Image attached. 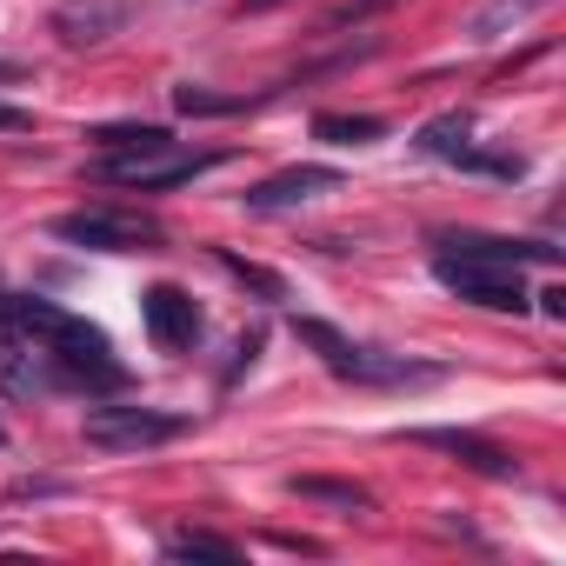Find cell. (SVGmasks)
<instances>
[{"mask_svg":"<svg viewBox=\"0 0 566 566\" xmlns=\"http://www.w3.org/2000/svg\"><path fill=\"white\" fill-rule=\"evenodd\" d=\"M207 167H220V154H180V147L167 140V147H134V154H107V160H94V180L140 187V193H167V187L200 180Z\"/></svg>","mask_w":566,"mask_h":566,"instance_id":"3","label":"cell"},{"mask_svg":"<svg viewBox=\"0 0 566 566\" xmlns=\"http://www.w3.org/2000/svg\"><path fill=\"white\" fill-rule=\"evenodd\" d=\"M314 140H327V147H367V140H387V120L380 114H314Z\"/></svg>","mask_w":566,"mask_h":566,"instance_id":"13","label":"cell"},{"mask_svg":"<svg viewBox=\"0 0 566 566\" xmlns=\"http://www.w3.org/2000/svg\"><path fill=\"white\" fill-rule=\"evenodd\" d=\"M21 127H34V120H28L21 107H0V134H21Z\"/></svg>","mask_w":566,"mask_h":566,"instance_id":"23","label":"cell"},{"mask_svg":"<svg viewBox=\"0 0 566 566\" xmlns=\"http://www.w3.org/2000/svg\"><path fill=\"white\" fill-rule=\"evenodd\" d=\"M220 266L240 280V287H253L260 301H287V280H280V273H266L260 260H240V253H227V247H220Z\"/></svg>","mask_w":566,"mask_h":566,"instance_id":"19","label":"cell"},{"mask_svg":"<svg viewBox=\"0 0 566 566\" xmlns=\"http://www.w3.org/2000/svg\"><path fill=\"white\" fill-rule=\"evenodd\" d=\"M0 307L14 314V327L41 347L48 360V387H127V367L114 360V340L101 327H87L81 314L41 301V294H0Z\"/></svg>","mask_w":566,"mask_h":566,"instance_id":"1","label":"cell"},{"mask_svg":"<svg viewBox=\"0 0 566 566\" xmlns=\"http://www.w3.org/2000/svg\"><path fill=\"white\" fill-rule=\"evenodd\" d=\"M0 387L21 394V400L48 387V360H41V347L14 327V314H8V307H0Z\"/></svg>","mask_w":566,"mask_h":566,"instance_id":"9","label":"cell"},{"mask_svg":"<svg viewBox=\"0 0 566 566\" xmlns=\"http://www.w3.org/2000/svg\"><path fill=\"white\" fill-rule=\"evenodd\" d=\"M174 107H180V114H240V101L207 94V87H174Z\"/></svg>","mask_w":566,"mask_h":566,"instance_id":"20","label":"cell"},{"mask_svg":"<svg viewBox=\"0 0 566 566\" xmlns=\"http://www.w3.org/2000/svg\"><path fill=\"white\" fill-rule=\"evenodd\" d=\"M433 273H440V287H453L460 301H473V307H486V314H526V301H533L526 280H520V266H506V260L440 253Z\"/></svg>","mask_w":566,"mask_h":566,"instance_id":"2","label":"cell"},{"mask_svg":"<svg viewBox=\"0 0 566 566\" xmlns=\"http://www.w3.org/2000/svg\"><path fill=\"white\" fill-rule=\"evenodd\" d=\"M287 493H301V500H327V506H347V513H367V506H374L367 486H354V480H321V473H294Z\"/></svg>","mask_w":566,"mask_h":566,"instance_id":"14","label":"cell"},{"mask_svg":"<svg viewBox=\"0 0 566 566\" xmlns=\"http://www.w3.org/2000/svg\"><path fill=\"white\" fill-rule=\"evenodd\" d=\"M334 187H340V174H334V167H287V174H273V180L247 187V207H253V213H273V207L321 200V193H334Z\"/></svg>","mask_w":566,"mask_h":566,"instance_id":"10","label":"cell"},{"mask_svg":"<svg viewBox=\"0 0 566 566\" xmlns=\"http://www.w3.org/2000/svg\"><path fill=\"white\" fill-rule=\"evenodd\" d=\"M81 433H87V447H101V453H147V447L180 440L187 420H180V413H160V407H87Z\"/></svg>","mask_w":566,"mask_h":566,"instance_id":"4","label":"cell"},{"mask_svg":"<svg viewBox=\"0 0 566 566\" xmlns=\"http://www.w3.org/2000/svg\"><path fill=\"white\" fill-rule=\"evenodd\" d=\"M167 553H174V559H220V566H233V559H240V546H233V539L200 533V526H180V533L167 539Z\"/></svg>","mask_w":566,"mask_h":566,"instance_id":"18","label":"cell"},{"mask_svg":"<svg viewBox=\"0 0 566 566\" xmlns=\"http://www.w3.org/2000/svg\"><path fill=\"white\" fill-rule=\"evenodd\" d=\"M87 140H94V147H107V154H134V147H167L174 134H167V127H154V120H120V127H94Z\"/></svg>","mask_w":566,"mask_h":566,"instance_id":"16","label":"cell"},{"mask_svg":"<svg viewBox=\"0 0 566 566\" xmlns=\"http://www.w3.org/2000/svg\"><path fill=\"white\" fill-rule=\"evenodd\" d=\"M407 440H413V447H433V453H453L460 467H473V473H486V480H513V473H520L506 447H493L486 433H467V427H407Z\"/></svg>","mask_w":566,"mask_h":566,"instance_id":"7","label":"cell"},{"mask_svg":"<svg viewBox=\"0 0 566 566\" xmlns=\"http://www.w3.org/2000/svg\"><path fill=\"white\" fill-rule=\"evenodd\" d=\"M467 134H473V114H440V120L420 127V154H433V160H460V154H467Z\"/></svg>","mask_w":566,"mask_h":566,"instance_id":"15","label":"cell"},{"mask_svg":"<svg viewBox=\"0 0 566 566\" xmlns=\"http://www.w3.org/2000/svg\"><path fill=\"white\" fill-rule=\"evenodd\" d=\"M380 8H387V0H340L334 21H367V14H380Z\"/></svg>","mask_w":566,"mask_h":566,"instance_id":"21","label":"cell"},{"mask_svg":"<svg viewBox=\"0 0 566 566\" xmlns=\"http://www.w3.org/2000/svg\"><path fill=\"white\" fill-rule=\"evenodd\" d=\"M334 380H354V387H420V380H440V367H420V360H400V354H374V347H347Z\"/></svg>","mask_w":566,"mask_h":566,"instance_id":"8","label":"cell"},{"mask_svg":"<svg viewBox=\"0 0 566 566\" xmlns=\"http://www.w3.org/2000/svg\"><path fill=\"white\" fill-rule=\"evenodd\" d=\"M0 447H8V427H0Z\"/></svg>","mask_w":566,"mask_h":566,"instance_id":"25","label":"cell"},{"mask_svg":"<svg viewBox=\"0 0 566 566\" xmlns=\"http://www.w3.org/2000/svg\"><path fill=\"white\" fill-rule=\"evenodd\" d=\"M140 321H147V340H154L160 354H187V347L200 340V307H193V294H180V287H147V294H140Z\"/></svg>","mask_w":566,"mask_h":566,"instance_id":"6","label":"cell"},{"mask_svg":"<svg viewBox=\"0 0 566 566\" xmlns=\"http://www.w3.org/2000/svg\"><path fill=\"white\" fill-rule=\"evenodd\" d=\"M120 21H127V8H120V0H61L54 34H61L67 48H94V41L120 34Z\"/></svg>","mask_w":566,"mask_h":566,"instance_id":"11","label":"cell"},{"mask_svg":"<svg viewBox=\"0 0 566 566\" xmlns=\"http://www.w3.org/2000/svg\"><path fill=\"white\" fill-rule=\"evenodd\" d=\"M253 360H260V334H240V347H233V374L253 367ZM233 374H227V380H233Z\"/></svg>","mask_w":566,"mask_h":566,"instance_id":"22","label":"cell"},{"mask_svg":"<svg viewBox=\"0 0 566 566\" xmlns=\"http://www.w3.org/2000/svg\"><path fill=\"white\" fill-rule=\"evenodd\" d=\"M266 8H280V0H247V14H266Z\"/></svg>","mask_w":566,"mask_h":566,"instance_id":"24","label":"cell"},{"mask_svg":"<svg viewBox=\"0 0 566 566\" xmlns=\"http://www.w3.org/2000/svg\"><path fill=\"white\" fill-rule=\"evenodd\" d=\"M539 8H546V0H486V8H473V21H467V41L473 48H493V41L520 34Z\"/></svg>","mask_w":566,"mask_h":566,"instance_id":"12","label":"cell"},{"mask_svg":"<svg viewBox=\"0 0 566 566\" xmlns=\"http://www.w3.org/2000/svg\"><path fill=\"white\" fill-rule=\"evenodd\" d=\"M54 240H74L87 253H160V227L140 213H107V207H81L54 220Z\"/></svg>","mask_w":566,"mask_h":566,"instance_id":"5","label":"cell"},{"mask_svg":"<svg viewBox=\"0 0 566 566\" xmlns=\"http://www.w3.org/2000/svg\"><path fill=\"white\" fill-rule=\"evenodd\" d=\"M294 340H301V347H314V354L327 360V374H334V367L347 360V347H354L340 327H327V321H314V314H294Z\"/></svg>","mask_w":566,"mask_h":566,"instance_id":"17","label":"cell"}]
</instances>
